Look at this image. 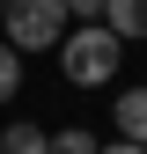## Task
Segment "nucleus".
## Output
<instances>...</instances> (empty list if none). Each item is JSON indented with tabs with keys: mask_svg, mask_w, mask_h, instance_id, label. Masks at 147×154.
Listing matches in <instances>:
<instances>
[{
	"mask_svg": "<svg viewBox=\"0 0 147 154\" xmlns=\"http://www.w3.org/2000/svg\"><path fill=\"white\" fill-rule=\"evenodd\" d=\"M118 51H125V37L110 29V22H81V29L59 37V59H66V81H74V88L118 81Z\"/></svg>",
	"mask_w": 147,
	"mask_h": 154,
	"instance_id": "nucleus-1",
	"label": "nucleus"
},
{
	"mask_svg": "<svg viewBox=\"0 0 147 154\" xmlns=\"http://www.w3.org/2000/svg\"><path fill=\"white\" fill-rule=\"evenodd\" d=\"M66 0H0V37L15 51H52L66 37Z\"/></svg>",
	"mask_w": 147,
	"mask_h": 154,
	"instance_id": "nucleus-2",
	"label": "nucleus"
},
{
	"mask_svg": "<svg viewBox=\"0 0 147 154\" xmlns=\"http://www.w3.org/2000/svg\"><path fill=\"white\" fill-rule=\"evenodd\" d=\"M118 140H133V147H147V81L118 95Z\"/></svg>",
	"mask_w": 147,
	"mask_h": 154,
	"instance_id": "nucleus-3",
	"label": "nucleus"
},
{
	"mask_svg": "<svg viewBox=\"0 0 147 154\" xmlns=\"http://www.w3.org/2000/svg\"><path fill=\"white\" fill-rule=\"evenodd\" d=\"M103 22L133 44V37H147V0H103Z\"/></svg>",
	"mask_w": 147,
	"mask_h": 154,
	"instance_id": "nucleus-4",
	"label": "nucleus"
},
{
	"mask_svg": "<svg viewBox=\"0 0 147 154\" xmlns=\"http://www.w3.org/2000/svg\"><path fill=\"white\" fill-rule=\"evenodd\" d=\"M0 154H52V140H44V125H8L0 132Z\"/></svg>",
	"mask_w": 147,
	"mask_h": 154,
	"instance_id": "nucleus-5",
	"label": "nucleus"
},
{
	"mask_svg": "<svg viewBox=\"0 0 147 154\" xmlns=\"http://www.w3.org/2000/svg\"><path fill=\"white\" fill-rule=\"evenodd\" d=\"M103 140H96V132H88V125H66V132H52V154H96Z\"/></svg>",
	"mask_w": 147,
	"mask_h": 154,
	"instance_id": "nucleus-6",
	"label": "nucleus"
},
{
	"mask_svg": "<svg viewBox=\"0 0 147 154\" xmlns=\"http://www.w3.org/2000/svg\"><path fill=\"white\" fill-rule=\"evenodd\" d=\"M15 88H22V51H15L8 37H0V103H8Z\"/></svg>",
	"mask_w": 147,
	"mask_h": 154,
	"instance_id": "nucleus-7",
	"label": "nucleus"
},
{
	"mask_svg": "<svg viewBox=\"0 0 147 154\" xmlns=\"http://www.w3.org/2000/svg\"><path fill=\"white\" fill-rule=\"evenodd\" d=\"M66 15H81V22H103V0H66Z\"/></svg>",
	"mask_w": 147,
	"mask_h": 154,
	"instance_id": "nucleus-8",
	"label": "nucleus"
},
{
	"mask_svg": "<svg viewBox=\"0 0 147 154\" xmlns=\"http://www.w3.org/2000/svg\"><path fill=\"white\" fill-rule=\"evenodd\" d=\"M96 154H147V147H133V140H110V147H96Z\"/></svg>",
	"mask_w": 147,
	"mask_h": 154,
	"instance_id": "nucleus-9",
	"label": "nucleus"
}]
</instances>
